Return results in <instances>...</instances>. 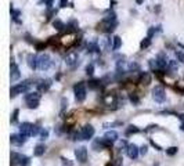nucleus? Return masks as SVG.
<instances>
[{
	"mask_svg": "<svg viewBox=\"0 0 184 166\" xmlns=\"http://www.w3.org/2000/svg\"><path fill=\"white\" fill-rule=\"evenodd\" d=\"M73 91H75V98H76L78 102H83V101H84V98H86V94H87L84 83H83V82L76 83V84L73 86Z\"/></svg>",
	"mask_w": 184,
	"mask_h": 166,
	"instance_id": "f257e3e1",
	"label": "nucleus"
},
{
	"mask_svg": "<svg viewBox=\"0 0 184 166\" xmlns=\"http://www.w3.org/2000/svg\"><path fill=\"white\" fill-rule=\"evenodd\" d=\"M28 87H29V83L28 82L19 83V84H14L13 87H11V90H10V94H11V97L22 94V93H25L26 90H28Z\"/></svg>",
	"mask_w": 184,
	"mask_h": 166,
	"instance_id": "f03ea898",
	"label": "nucleus"
},
{
	"mask_svg": "<svg viewBox=\"0 0 184 166\" xmlns=\"http://www.w3.org/2000/svg\"><path fill=\"white\" fill-rule=\"evenodd\" d=\"M152 97L154 100L157 102H163L166 98V94H165V90L163 87H161V86H155L152 90Z\"/></svg>",
	"mask_w": 184,
	"mask_h": 166,
	"instance_id": "7ed1b4c3",
	"label": "nucleus"
},
{
	"mask_svg": "<svg viewBox=\"0 0 184 166\" xmlns=\"http://www.w3.org/2000/svg\"><path fill=\"white\" fill-rule=\"evenodd\" d=\"M51 61H50V56L49 54H42L40 57L38 58V68L39 69H47L50 67Z\"/></svg>",
	"mask_w": 184,
	"mask_h": 166,
	"instance_id": "20e7f679",
	"label": "nucleus"
},
{
	"mask_svg": "<svg viewBox=\"0 0 184 166\" xmlns=\"http://www.w3.org/2000/svg\"><path fill=\"white\" fill-rule=\"evenodd\" d=\"M65 64L68 65L69 68H76L79 65V57H78L76 53H69L65 57Z\"/></svg>",
	"mask_w": 184,
	"mask_h": 166,
	"instance_id": "39448f33",
	"label": "nucleus"
},
{
	"mask_svg": "<svg viewBox=\"0 0 184 166\" xmlns=\"http://www.w3.org/2000/svg\"><path fill=\"white\" fill-rule=\"evenodd\" d=\"M75 156H76V159L79 161L80 163H84V162L87 161V148H86V147L76 148V151H75Z\"/></svg>",
	"mask_w": 184,
	"mask_h": 166,
	"instance_id": "423d86ee",
	"label": "nucleus"
},
{
	"mask_svg": "<svg viewBox=\"0 0 184 166\" xmlns=\"http://www.w3.org/2000/svg\"><path fill=\"white\" fill-rule=\"evenodd\" d=\"M80 134H82V140H90V139L94 136V128H93L91 125H86V126L80 130Z\"/></svg>",
	"mask_w": 184,
	"mask_h": 166,
	"instance_id": "0eeeda50",
	"label": "nucleus"
},
{
	"mask_svg": "<svg viewBox=\"0 0 184 166\" xmlns=\"http://www.w3.org/2000/svg\"><path fill=\"white\" fill-rule=\"evenodd\" d=\"M126 152H127V155H129L130 159H136L140 154V148L137 147L136 144H129L126 147Z\"/></svg>",
	"mask_w": 184,
	"mask_h": 166,
	"instance_id": "6e6552de",
	"label": "nucleus"
},
{
	"mask_svg": "<svg viewBox=\"0 0 184 166\" xmlns=\"http://www.w3.org/2000/svg\"><path fill=\"white\" fill-rule=\"evenodd\" d=\"M32 128H33V125L29 123V122H24V123H21L19 125V133L24 134V136H32Z\"/></svg>",
	"mask_w": 184,
	"mask_h": 166,
	"instance_id": "1a4fd4ad",
	"label": "nucleus"
},
{
	"mask_svg": "<svg viewBox=\"0 0 184 166\" xmlns=\"http://www.w3.org/2000/svg\"><path fill=\"white\" fill-rule=\"evenodd\" d=\"M10 141H11V144L14 145H22L26 141V136L24 134H11V137H10Z\"/></svg>",
	"mask_w": 184,
	"mask_h": 166,
	"instance_id": "9d476101",
	"label": "nucleus"
},
{
	"mask_svg": "<svg viewBox=\"0 0 184 166\" xmlns=\"http://www.w3.org/2000/svg\"><path fill=\"white\" fill-rule=\"evenodd\" d=\"M155 64H157V68H158V69H163V68H166V67L169 65V61L166 60L165 54H158V57L155 60Z\"/></svg>",
	"mask_w": 184,
	"mask_h": 166,
	"instance_id": "9b49d317",
	"label": "nucleus"
},
{
	"mask_svg": "<svg viewBox=\"0 0 184 166\" xmlns=\"http://www.w3.org/2000/svg\"><path fill=\"white\" fill-rule=\"evenodd\" d=\"M19 76H21V73H19V69H18V65L13 62L11 64V80L15 82V80H18Z\"/></svg>",
	"mask_w": 184,
	"mask_h": 166,
	"instance_id": "f8f14e48",
	"label": "nucleus"
},
{
	"mask_svg": "<svg viewBox=\"0 0 184 166\" xmlns=\"http://www.w3.org/2000/svg\"><path fill=\"white\" fill-rule=\"evenodd\" d=\"M38 58L35 54H31L29 57H28V65H29V68L31 69H36L38 68Z\"/></svg>",
	"mask_w": 184,
	"mask_h": 166,
	"instance_id": "ddd939ff",
	"label": "nucleus"
},
{
	"mask_svg": "<svg viewBox=\"0 0 184 166\" xmlns=\"http://www.w3.org/2000/svg\"><path fill=\"white\" fill-rule=\"evenodd\" d=\"M50 86H51V80L50 79H46V80H42V82L39 83L38 89H39V91H47Z\"/></svg>",
	"mask_w": 184,
	"mask_h": 166,
	"instance_id": "4468645a",
	"label": "nucleus"
},
{
	"mask_svg": "<svg viewBox=\"0 0 184 166\" xmlns=\"http://www.w3.org/2000/svg\"><path fill=\"white\" fill-rule=\"evenodd\" d=\"M45 152H46V147H45V144H38V145L35 147L33 155H35V156H42V155H45Z\"/></svg>",
	"mask_w": 184,
	"mask_h": 166,
	"instance_id": "2eb2a0df",
	"label": "nucleus"
},
{
	"mask_svg": "<svg viewBox=\"0 0 184 166\" xmlns=\"http://www.w3.org/2000/svg\"><path fill=\"white\" fill-rule=\"evenodd\" d=\"M104 137H105L107 140H109V141H112V143H114V141L118 140V133H116L115 130H108L107 133L104 134Z\"/></svg>",
	"mask_w": 184,
	"mask_h": 166,
	"instance_id": "dca6fc26",
	"label": "nucleus"
},
{
	"mask_svg": "<svg viewBox=\"0 0 184 166\" xmlns=\"http://www.w3.org/2000/svg\"><path fill=\"white\" fill-rule=\"evenodd\" d=\"M101 148H105V144H104V139H97L93 143V150L94 151H100Z\"/></svg>",
	"mask_w": 184,
	"mask_h": 166,
	"instance_id": "f3484780",
	"label": "nucleus"
},
{
	"mask_svg": "<svg viewBox=\"0 0 184 166\" xmlns=\"http://www.w3.org/2000/svg\"><path fill=\"white\" fill-rule=\"evenodd\" d=\"M140 83H143V84H150V83H151V75H150L148 72L141 73V75H140Z\"/></svg>",
	"mask_w": 184,
	"mask_h": 166,
	"instance_id": "a211bd4d",
	"label": "nucleus"
},
{
	"mask_svg": "<svg viewBox=\"0 0 184 166\" xmlns=\"http://www.w3.org/2000/svg\"><path fill=\"white\" fill-rule=\"evenodd\" d=\"M21 158H22V155H19V154H17V152H11V166L19 165Z\"/></svg>",
	"mask_w": 184,
	"mask_h": 166,
	"instance_id": "6ab92c4d",
	"label": "nucleus"
},
{
	"mask_svg": "<svg viewBox=\"0 0 184 166\" xmlns=\"http://www.w3.org/2000/svg\"><path fill=\"white\" fill-rule=\"evenodd\" d=\"M40 98V94L39 93H28L25 96V101L29 102V101H35V100H39Z\"/></svg>",
	"mask_w": 184,
	"mask_h": 166,
	"instance_id": "aec40b11",
	"label": "nucleus"
},
{
	"mask_svg": "<svg viewBox=\"0 0 184 166\" xmlns=\"http://www.w3.org/2000/svg\"><path fill=\"white\" fill-rule=\"evenodd\" d=\"M114 45H112V50H118L119 47L122 46V39L119 36H114Z\"/></svg>",
	"mask_w": 184,
	"mask_h": 166,
	"instance_id": "412c9836",
	"label": "nucleus"
},
{
	"mask_svg": "<svg viewBox=\"0 0 184 166\" xmlns=\"http://www.w3.org/2000/svg\"><path fill=\"white\" fill-rule=\"evenodd\" d=\"M53 26H54V28H56L57 31H62L64 28H65L61 19H54V21H53Z\"/></svg>",
	"mask_w": 184,
	"mask_h": 166,
	"instance_id": "4be33fe9",
	"label": "nucleus"
},
{
	"mask_svg": "<svg viewBox=\"0 0 184 166\" xmlns=\"http://www.w3.org/2000/svg\"><path fill=\"white\" fill-rule=\"evenodd\" d=\"M139 130H140V129L137 128V126L130 125V126L126 129V134H127V136H130V134H133V133H139Z\"/></svg>",
	"mask_w": 184,
	"mask_h": 166,
	"instance_id": "5701e85b",
	"label": "nucleus"
},
{
	"mask_svg": "<svg viewBox=\"0 0 184 166\" xmlns=\"http://www.w3.org/2000/svg\"><path fill=\"white\" fill-rule=\"evenodd\" d=\"M31 165V159L25 156V155H22V158H21V162H19V166H29Z\"/></svg>",
	"mask_w": 184,
	"mask_h": 166,
	"instance_id": "b1692460",
	"label": "nucleus"
},
{
	"mask_svg": "<svg viewBox=\"0 0 184 166\" xmlns=\"http://www.w3.org/2000/svg\"><path fill=\"white\" fill-rule=\"evenodd\" d=\"M179 151V148L177 147H169V148H166V154L169 155V156H173V155H176Z\"/></svg>",
	"mask_w": 184,
	"mask_h": 166,
	"instance_id": "393cba45",
	"label": "nucleus"
},
{
	"mask_svg": "<svg viewBox=\"0 0 184 166\" xmlns=\"http://www.w3.org/2000/svg\"><path fill=\"white\" fill-rule=\"evenodd\" d=\"M150 45H151V38H148V36H147V38L144 39L143 42H141L140 47H141V49H147V47H148Z\"/></svg>",
	"mask_w": 184,
	"mask_h": 166,
	"instance_id": "a878e982",
	"label": "nucleus"
},
{
	"mask_svg": "<svg viewBox=\"0 0 184 166\" xmlns=\"http://www.w3.org/2000/svg\"><path fill=\"white\" fill-rule=\"evenodd\" d=\"M18 114H19V109H14L13 111V116H11V123H17L18 121Z\"/></svg>",
	"mask_w": 184,
	"mask_h": 166,
	"instance_id": "bb28decb",
	"label": "nucleus"
},
{
	"mask_svg": "<svg viewBox=\"0 0 184 166\" xmlns=\"http://www.w3.org/2000/svg\"><path fill=\"white\" fill-rule=\"evenodd\" d=\"M86 73H87L89 76H91V75L94 73V65H93V64L87 65V67H86Z\"/></svg>",
	"mask_w": 184,
	"mask_h": 166,
	"instance_id": "cd10ccee",
	"label": "nucleus"
},
{
	"mask_svg": "<svg viewBox=\"0 0 184 166\" xmlns=\"http://www.w3.org/2000/svg\"><path fill=\"white\" fill-rule=\"evenodd\" d=\"M176 58H177V61H180V62L184 64V53L183 51H180V50L176 51Z\"/></svg>",
	"mask_w": 184,
	"mask_h": 166,
	"instance_id": "c85d7f7f",
	"label": "nucleus"
},
{
	"mask_svg": "<svg viewBox=\"0 0 184 166\" xmlns=\"http://www.w3.org/2000/svg\"><path fill=\"white\" fill-rule=\"evenodd\" d=\"M26 104H28V108L35 109V108H38V105H39V100H35V101H29V102H26Z\"/></svg>",
	"mask_w": 184,
	"mask_h": 166,
	"instance_id": "c756f323",
	"label": "nucleus"
},
{
	"mask_svg": "<svg viewBox=\"0 0 184 166\" xmlns=\"http://www.w3.org/2000/svg\"><path fill=\"white\" fill-rule=\"evenodd\" d=\"M98 84H100V80H97V79H93V80H90V82H89V87H90V89H95Z\"/></svg>",
	"mask_w": 184,
	"mask_h": 166,
	"instance_id": "7c9ffc66",
	"label": "nucleus"
},
{
	"mask_svg": "<svg viewBox=\"0 0 184 166\" xmlns=\"http://www.w3.org/2000/svg\"><path fill=\"white\" fill-rule=\"evenodd\" d=\"M130 101L133 102L134 105H137V104H139V97H137L136 93H132V94H130Z\"/></svg>",
	"mask_w": 184,
	"mask_h": 166,
	"instance_id": "2f4dec72",
	"label": "nucleus"
},
{
	"mask_svg": "<svg viewBox=\"0 0 184 166\" xmlns=\"http://www.w3.org/2000/svg\"><path fill=\"white\" fill-rule=\"evenodd\" d=\"M47 137H49V130H42V132H40V140L43 141V140H46V139H47Z\"/></svg>",
	"mask_w": 184,
	"mask_h": 166,
	"instance_id": "473e14b6",
	"label": "nucleus"
},
{
	"mask_svg": "<svg viewBox=\"0 0 184 166\" xmlns=\"http://www.w3.org/2000/svg\"><path fill=\"white\" fill-rule=\"evenodd\" d=\"M40 132H42V130H40V128H39V126H36V125H33V128H32V136H38Z\"/></svg>",
	"mask_w": 184,
	"mask_h": 166,
	"instance_id": "72a5a7b5",
	"label": "nucleus"
},
{
	"mask_svg": "<svg viewBox=\"0 0 184 166\" xmlns=\"http://www.w3.org/2000/svg\"><path fill=\"white\" fill-rule=\"evenodd\" d=\"M169 67H170L173 71L177 69V64H176V61H173V60H170V61H169Z\"/></svg>",
	"mask_w": 184,
	"mask_h": 166,
	"instance_id": "f704fd0d",
	"label": "nucleus"
},
{
	"mask_svg": "<svg viewBox=\"0 0 184 166\" xmlns=\"http://www.w3.org/2000/svg\"><path fill=\"white\" fill-rule=\"evenodd\" d=\"M147 151H148V147H147V145H143V147H140V154H141V155H146Z\"/></svg>",
	"mask_w": 184,
	"mask_h": 166,
	"instance_id": "c9c22d12",
	"label": "nucleus"
},
{
	"mask_svg": "<svg viewBox=\"0 0 184 166\" xmlns=\"http://www.w3.org/2000/svg\"><path fill=\"white\" fill-rule=\"evenodd\" d=\"M122 165V158H118V159H115V162L112 163V166H121Z\"/></svg>",
	"mask_w": 184,
	"mask_h": 166,
	"instance_id": "e433bc0d",
	"label": "nucleus"
},
{
	"mask_svg": "<svg viewBox=\"0 0 184 166\" xmlns=\"http://www.w3.org/2000/svg\"><path fill=\"white\" fill-rule=\"evenodd\" d=\"M61 161H62L64 166H72V163H71V162H68V159H65V158H61Z\"/></svg>",
	"mask_w": 184,
	"mask_h": 166,
	"instance_id": "4c0bfd02",
	"label": "nucleus"
},
{
	"mask_svg": "<svg viewBox=\"0 0 184 166\" xmlns=\"http://www.w3.org/2000/svg\"><path fill=\"white\" fill-rule=\"evenodd\" d=\"M53 1H54V0H45V3H46V6H47V8H50V7L53 6Z\"/></svg>",
	"mask_w": 184,
	"mask_h": 166,
	"instance_id": "58836bf2",
	"label": "nucleus"
},
{
	"mask_svg": "<svg viewBox=\"0 0 184 166\" xmlns=\"http://www.w3.org/2000/svg\"><path fill=\"white\" fill-rule=\"evenodd\" d=\"M151 145H154V147L158 150V151H161V150H162V148H161V145H158V144H157L155 141H152V140H151Z\"/></svg>",
	"mask_w": 184,
	"mask_h": 166,
	"instance_id": "ea45409f",
	"label": "nucleus"
},
{
	"mask_svg": "<svg viewBox=\"0 0 184 166\" xmlns=\"http://www.w3.org/2000/svg\"><path fill=\"white\" fill-rule=\"evenodd\" d=\"M68 0H60V7H67Z\"/></svg>",
	"mask_w": 184,
	"mask_h": 166,
	"instance_id": "a19ab883",
	"label": "nucleus"
},
{
	"mask_svg": "<svg viewBox=\"0 0 184 166\" xmlns=\"http://www.w3.org/2000/svg\"><path fill=\"white\" fill-rule=\"evenodd\" d=\"M154 32H155V28H151V29L148 31V38H151V36L154 35Z\"/></svg>",
	"mask_w": 184,
	"mask_h": 166,
	"instance_id": "79ce46f5",
	"label": "nucleus"
},
{
	"mask_svg": "<svg viewBox=\"0 0 184 166\" xmlns=\"http://www.w3.org/2000/svg\"><path fill=\"white\" fill-rule=\"evenodd\" d=\"M180 130H181V132H184V122L181 123V126H180Z\"/></svg>",
	"mask_w": 184,
	"mask_h": 166,
	"instance_id": "37998d69",
	"label": "nucleus"
},
{
	"mask_svg": "<svg viewBox=\"0 0 184 166\" xmlns=\"http://www.w3.org/2000/svg\"><path fill=\"white\" fill-rule=\"evenodd\" d=\"M143 1H144V0H136V3H137V4H141Z\"/></svg>",
	"mask_w": 184,
	"mask_h": 166,
	"instance_id": "c03bdc74",
	"label": "nucleus"
},
{
	"mask_svg": "<svg viewBox=\"0 0 184 166\" xmlns=\"http://www.w3.org/2000/svg\"><path fill=\"white\" fill-rule=\"evenodd\" d=\"M179 118H180V119H184V114H181V115H179Z\"/></svg>",
	"mask_w": 184,
	"mask_h": 166,
	"instance_id": "a18cd8bd",
	"label": "nucleus"
},
{
	"mask_svg": "<svg viewBox=\"0 0 184 166\" xmlns=\"http://www.w3.org/2000/svg\"><path fill=\"white\" fill-rule=\"evenodd\" d=\"M179 46H180V47H183V49H184V45H183V43H179Z\"/></svg>",
	"mask_w": 184,
	"mask_h": 166,
	"instance_id": "49530a36",
	"label": "nucleus"
}]
</instances>
